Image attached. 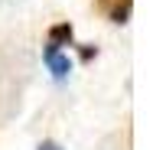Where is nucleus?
<instances>
[{
	"mask_svg": "<svg viewBox=\"0 0 153 150\" xmlns=\"http://www.w3.org/2000/svg\"><path fill=\"white\" fill-rule=\"evenodd\" d=\"M42 59L49 65V72L56 75V78H65L68 72H72V59L68 56H62L59 46H52V43H46V49H42Z\"/></svg>",
	"mask_w": 153,
	"mask_h": 150,
	"instance_id": "f257e3e1",
	"label": "nucleus"
},
{
	"mask_svg": "<svg viewBox=\"0 0 153 150\" xmlns=\"http://www.w3.org/2000/svg\"><path fill=\"white\" fill-rule=\"evenodd\" d=\"M94 3H98V10L108 13L111 23H127V20H130V7H134V0H94Z\"/></svg>",
	"mask_w": 153,
	"mask_h": 150,
	"instance_id": "f03ea898",
	"label": "nucleus"
},
{
	"mask_svg": "<svg viewBox=\"0 0 153 150\" xmlns=\"http://www.w3.org/2000/svg\"><path fill=\"white\" fill-rule=\"evenodd\" d=\"M72 36H75V30H72L68 20H62V23H52V26H49V43H52V46H68Z\"/></svg>",
	"mask_w": 153,
	"mask_h": 150,
	"instance_id": "7ed1b4c3",
	"label": "nucleus"
},
{
	"mask_svg": "<svg viewBox=\"0 0 153 150\" xmlns=\"http://www.w3.org/2000/svg\"><path fill=\"white\" fill-rule=\"evenodd\" d=\"M94 56H98V49H94V46H85V49H82V59H94Z\"/></svg>",
	"mask_w": 153,
	"mask_h": 150,
	"instance_id": "20e7f679",
	"label": "nucleus"
},
{
	"mask_svg": "<svg viewBox=\"0 0 153 150\" xmlns=\"http://www.w3.org/2000/svg\"><path fill=\"white\" fill-rule=\"evenodd\" d=\"M39 150H62V147H59V144H52V140H49V144H42Z\"/></svg>",
	"mask_w": 153,
	"mask_h": 150,
	"instance_id": "39448f33",
	"label": "nucleus"
}]
</instances>
